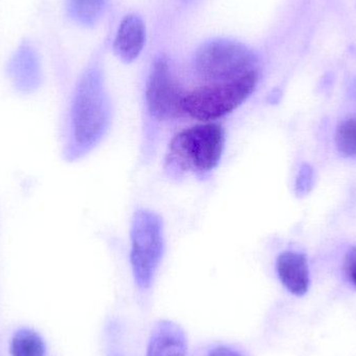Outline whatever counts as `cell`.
<instances>
[{"mask_svg": "<svg viewBox=\"0 0 356 356\" xmlns=\"http://www.w3.org/2000/svg\"><path fill=\"white\" fill-rule=\"evenodd\" d=\"M12 356H45L44 341L37 332L31 330H21L13 337L10 342Z\"/></svg>", "mask_w": 356, "mask_h": 356, "instance_id": "cell-11", "label": "cell"}, {"mask_svg": "<svg viewBox=\"0 0 356 356\" xmlns=\"http://www.w3.org/2000/svg\"><path fill=\"white\" fill-rule=\"evenodd\" d=\"M188 356H253L250 351L238 343L211 341L197 345Z\"/></svg>", "mask_w": 356, "mask_h": 356, "instance_id": "cell-13", "label": "cell"}, {"mask_svg": "<svg viewBox=\"0 0 356 356\" xmlns=\"http://www.w3.org/2000/svg\"><path fill=\"white\" fill-rule=\"evenodd\" d=\"M146 41L143 20L137 15H127L121 21L114 42V51L125 63L137 60Z\"/></svg>", "mask_w": 356, "mask_h": 356, "instance_id": "cell-10", "label": "cell"}, {"mask_svg": "<svg viewBox=\"0 0 356 356\" xmlns=\"http://www.w3.org/2000/svg\"><path fill=\"white\" fill-rule=\"evenodd\" d=\"M276 272L282 286L295 296H303L311 284L309 264L303 253L284 251L276 261Z\"/></svg>", "mask_w": 356, "mask_h": 356, "instance_id": "cell-9", "label": "cell"}, {"mask_svg": "<svg viewBox=\"0 0 356 356\" xmlns=\"http://www.w3.org/2000/svg\"><path fill=\"white\" fill-rule=\"evenodd\" d=\"M336 146L343 156L356 160V116L349 117L339 124Z\"/></svg>", "mask_w": 356, "mask_h": 356, "instance_id": "cell-14", "label": "cell"}, {"mask_svg": "<svg viewBox=\"0 0 356 356\" xmlns=\"http://www.w3.org/2000/svg\"><path fill=\"white\" fill-rule=\"evenodd\" d=\"M309 171H307V168L305 169V171H303L302 173H301L300 175H299L298 178V188H307V186H309Z\"/></svg>", "mask_w": 356, "mask_h": 356, "instance_id": "cell-16", "label": "cell"}, {"mask_svg": "<svg viewBox=\"0 0 356 356\" xmlns=\"http://www.w3.org/2000/svg\"><path fill=\"white\" fill-rule=\"evenodd\" d=\"M225 146V133L217 123L196 125L178 133L169 146V163L200 177L215 170Z\"/></svg>", "mask_w": 356, "mask_h": 356, "instance_id": "cell-2", "label": "cell"}, {"mask_svg": "<svg viewBox=\"0 0 356 356\" xmlns=\"http://www.w3.org/2000/svg\"><path fill=\"white\" fill-rule=\"evenodd\" d=\"M184 94L168 62L165 58L156 60L146 87V104L152 116L161 121L181 116Z\"/></svg>", "mask_w": 356, "mask_h": 356, "instance_id": "cell-6", "label": "cell"}, {"mask_svg": "<svg viewBox=\"0 0 356 356\" xmlns=\"http://www.w3.org/2000/svg\"><path fill=\"white\" fill-rule=\"evenodd\" d=\"M188 334L172 320H159L152 325L144 356H188Z\"/></svg>", "mask_w": 356, "mask_h": 356, "instance_id": "cell-8", "label": "cell"}, {"mask_svg": "<svg viewBox=\"0 0 356 356\" xmlns=\"http://www.w3.org/2000/svg\"><path fill=\"white\" fill-rule=\"evenodd\" d=\"M106 0H69L68 12L76 22L93 25L102 16Z\"/></svg>", "mask_w": 356, "mask_h": 356, "instance_id": "cell-12", "label": "cell"}, {"mask_svg": "<svg viewBox=\"0 0 356 356\" xmlns=\"http://www.w3.org/2000/svg\"><path fill=\"white\" fill-rule=\"evenodd\" d=\"M6 74L13 87L20 93H33L41 87L43 81L41 60L29 42H23L17 48L8 60Z\"/></svg>", "mask_w": 356, "mask_h": 356, "instance_id": "cell-7", "label": "cell"}, {"mask_svg": "<svg viewBox=\"0 0 356 356\" xmlns=\"http://www.w3.org/2000/svg\"><path fill=\"white\" fill-rule=\"evenodd\" d=\"M131 266L136 288L145 298L152 291L164 254V229L154 211L140 209L131 228Z\"/></svg>", "mask_w": 356, "mask_h": 356, "instance_id": "cell-3", "label": "cell"}, {"mask_svg": "<svg viewBox=\"0 0 356 356\" xmlns=\"http://www.w3.org/2000/svg\"><path fill=\"white\" fill-rule=\"evenodd\" d=\"M259 76V70H254L234 81L213 83L193 90L184 94L182 114L203 122L222 118L250 97Z\"/></svg>", "mask_w": 356, "mask_h": 356, "instance_id": "cell-4", "label": "cell"}, {"mask_svg": "<svg viewBox=\"0 0 356 356\" xmlns=\"http://www.w3.org/2000/svg\"><path fill=\"white\" fill-rule=\"evenodd\" d=\"M194 65L199 76L205 81L223 83L257 70V58L240 42L213 40L198 48Z\"/></svg>", "mask_w": 356, "mask_h": 356, "instance_id": "cell-5", "label": "cell"}, {"mask_svg": "<svg viewBox=\"0 0 356 356\" xmlns=\"http://www.w3.org/2000/svg\"><path fill=\"white\" fill-rule=\"evenodd\" d=\"M344 274L351 286L356 288V247L347 253L344 261Z\"/></svg>", "mask_w": 356, "mask_h": 356, "instance_id": "cell-15", "label": "cell"}, {"mask_svg": "<svg viewBox=\"0 0 356 356\" xmlns=\"http://www.w3.org/2000/svg\"><path fill=\"white\" fill-rule=\"evenodd\" d=\"M110 116L102 76L97 70L90 69L77 83L71 102L68 159L81 158L102 141L108 131Z\"/></svg>", "mask_w": 356, "mask_h": 356, "instance_id": "cell-1", "label": "cell"}]
</instances>
